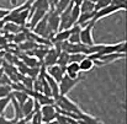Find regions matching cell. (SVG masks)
Masks as SVG:
<instances>
[{
    "label": "cell",
    "instance_id": "1",
    "mask_svg": "<svg viewBox=\"0 0 127 124\" xmlns=\"http://www.w3.org/2000/svg\"><path fill=\"white\" fill-rule=\"evenodd\" d=\"M54 104H56L58 108L63 109V111L72 112V113L77 114L78 118H79V123H88V124L101 123L100 119H97V118H95V117L88 114L86 112H84L74 101H72V100L68 97V95H61V96H58V97L54 100Z\"/></svg>",
    "mask_w": 127,
    "mask_h": 124
},
{
    "label": "cell",
    "instance_id": "2",
    "mask_svg": "<svg viewBox=\"0 0 127 124\" xmlns=\"http://www.w3.org/2000/svg\"><path fill=\"white\" fill-rule=\"evenodd\" d=\"M84 80H85V76H82V75H79L78 78H69V76H67L64 74L63 78L61 79V81L58 83L59 93L61 95H68L78 83H80L82 81H84Z\"/></svg>",
    "mask_w": 127,
    "mask_h": 124
},
{
    "label": "cell",
    "instance_id": "3",
    "mask_svg": "<svg viewBox=\"0 0 127 124\" xmlns=\"http://www.w3.org/2000/svg\"><path fill=\"white\" fill-rule=\"evenodd\" d=\"M95 21L91 20L88 23H85L84 26H82L80 28V43H83L85 45H93L94 42V37H93V30L95 27Z\"/></svg>",
    "mask_w": 127,
    "mask_h": 124
},
{
    "label": "cell",
    "instance_id": "4",
    "mask_svg": "<svg viewBox=\"0 0 127 124\" xmlns=\"http://www.w3.org/2000/svg\"><path fill=\"white\" fill-rule=\"evenodd\" d=\"M41 113H42V123H53L58 114L56 104L41 106Z\"/></svg>",
    "mask_w": 127,
    "mask_h": 124
},
{
    "label": "cell",
    "instance_id": "5",
    "mask_svg": "<svg viewBox=\"0 0 127 124\" xmlns=\"http://www.w3.org/2000/svg\"><path fill=\"white\" fill-rule=\"evenodd\" d=\"M117 11H122V9H121L120 6L115 5V4H109L107 6H105V7L100 9V10H96V11H95V15H94V17H93V20H94L95 22H97L99 20H101V19H104V17H106V16H110V15L117 12Z\"/></svg>",
    "mask_w": 127,
    "mask_h": 124
},
{
    "label": "cell",
    "instance_id": "6",
    "mask_svg": "<svg viewBox=\"0 0 127 124\" xmlns=\"http://www.w3.org/2000/svg\"><path fill=\"white\" fill-rule=\"evenodd\" d=\"M35 108H36V102H35V100L30 96V97L21 104V112H22V117H24V118H22L24 123H29V119H30V117L32 116Z\"/></svg>",
    "mask_w": 127,
    "mask_h": 124
},
{
    "label": "cell",
    "instance_id": "7",
    "mask_svg": "<svg viewBox=\"0 0 127 124\" xmlns=\"http://www.w3.org/2000/svg\"><path fill=\"white\" fill-rule=\"evenodd\" d=\"M47 25L56 33L59 30V14L54 10H49L47 12Z\"/></svg>",
    "mask_w": 127,
    "mask_h": 124
},
{
    "label": "cell",
    "instance_id": "8",
    "mask_svg": "<svg viewBox=\"0 0 127 124\" xmlns=\"http://www.w3.org/2000/svg\"><path fill=\"white\" fill-rule=\"evenodd\" d=\"M46 15H47V11H44L42 9H31V14H30V17H29L30 19V21H29V28L32 30L36 26V23L40 20H42Z\"/></svg>",
    "mask_w": 127,
    "mask_h": 124
},
{
    "label": "cell",
    "instance_id": "9",
    "mask_svg": "<svg viewBox=\"0 0 127 124\" xmlns=\"http://www.w3.org/2000/svg\"><path fill=\"white\" fill-rule=\"evenodd\" d=\"M46 70H47V74H48L49 76H52L57 83H59L61 79L63 78V75L65 74V68H63V66H61V65H58V64L51 65V66L46 68Z\"/></svg>",
    "mask_w": 127,
    "mask_h": 124
},
{
    "label": "cell",
    "instance_id": "10",
    "mask_svg": "<svg viewBox=\"0 0 127 124\" xmlns=\"http://www.w3.org/2000/svg\"><path fill=\"white\" fill-rule=\"evenodd\" d=\"M58 52L54 49V47H52V48H49L48 50H47V53H46V55L43 57L42 62H43V65L46 66V68H48V66H51V65H54V64H57V58H58Z\"/></svg>",
    "mask_w": 127,
    "mask_h": 124
},
{
    "label": "cell",
    "instance_id": "11",
    "mask_svg": "<svg viewBox=\"0 0 127 124\" xmlns=\"http://www.w3.org/2000/svg\"><path fill=\"white\" fill-rule=\"evenodd\" d=\"M82 74L80 69H79V63L75 62H70L67 64L65 66V75L69 78H78Z\"/></svg>",
    "mask_w": 127,
    "mask_h": 124
},
{
    "label": "cell",
    "instance_id": "12",
    "mask_svg": "<svg viewBox=\"0 0 127 124\" xmlns=\"http://www.w3.org/2000/svg\"><path fill=\"white\" fill-rule=\"evenodd\" d=\"M95 66V64H94V60L90 58V57H85L84 59H82L80 62H79V69H80V71L82 73H89L90 70H93V68Z\"/></svg>",
    "mask_w": 127,
    "mask_h": 124
},
{
    "label": "cell",
    "instance_id": "13",
    "mask_svg": "<svg viewBox=\"0 0 127 124\" xmlns=\"http://www.w3.org/2000/svg\"><path fill=\"white\" fill-rule=\"evenodd\" d=\"M53 123L73 124V123H78V121H75L74 118H72V117H69V116H67V114H63V113H59V112H58V114H57V117H56V119H54Z\"/></svg>",
    "mask_w": 127,
    "mask_h": 124
},
{
    "label": "cell",
    "instance_id": "14",
    "mask_svg": "<svg viewBox=\"0 0 127 124\" xmlns=\"http://www.w3.org/2000/svg\"><path fill=\"white\" fill-rule=\"evenodd\" d=\"M11 96L20 103V106L30 97V95L26 92V91H16V90H12V92H11Z\"/></svg>",
    "mask_w": 127,
    "mask_h": 124
},
{
    "label": "cell",
    "instance_id": "15",
    "mask_svg": "<svg viewBox=\"0 0 127 124\" xmlns=\"http://www.w3.org/2000/svg\"><path fill=\"white\" fill-rule=\"evenodd\" d=\"M31 9H42L48 12L51 10V6L48 4V0H35L31 2Z\"/></svg>",
    "mask_w": 127,
    "mask_h": 124
},
{
    "label": "cell",
    "instance_id": "16",
    "mask_svg": "<svg viewBox=\"0 0 127 124\" xmlns=\"http://www.w3.org/2000/svg\"><path fill=\"white\" fill-rule=\"evenodd\" d=\"M80 12H90V11H95V2L90 1V0H83L82 4L79 5Z\"/></svg>",
    "mask_w": 127,
    "mask_h": 124
},
{
    "label": "cell",
    "instance_id": "17",
    "mask_svg": "<svg viewBox=\"0 0 127 124\" xmlns=\"http://www.w3.org/2000/svg\"><path fill=\"white\" fill-rule=\"evenodd\" d=\"M68 63H69V53H67V52L62 50V52L58 54L57 64H58V65H61V66H63V68H65Z\"/></svg>",
    "mask_w": 127,
    "mask_h": 124
},
{
    "label": "cell",
    "instance_id": "18",
    "mask_svg": "<svg viewBox=\"0 0 127 124\" xmlns=\"http://www.w3.org/2000/svg\"><path fill=\"white\" fill-rule=\"evenodd\" d=\"M21 26H19V25H16V23H14V22H5V25H4V28L2 30H6L9 33H17L19 31H21Z\"/></svg>",
    "mask_w": 127,
    "mask_h": 124
},
{
    "label": "cell",
    "instance_id": "19",
    "mask_svg": "<svg viewBox=\"0 0 127 124\" xmlns=\"http://www.w3.org/2000/svg\"><path fill=\"white\" fill-rule=\"evenodd\" d=\"M72 2V0H58L57 1V4L54 5V7H53V10L54 11H57L58 14H61L69 4Z\"/></svg>",
    "mask_w": 127,
    "mask_h": 124
},
{
    "label": "cell",
    "instance_id": "20",
    "mask_svg": "<svg viewBox=\"0 0 127 124\" xmlns=\"http://www.w3.org/2000/svg\"><path fill=\"white\" fill-rule=\"evenodd\" d=\"M11 92H12L11 83H2V85H0V97L10 96Z\"/></svg>",
    "mask_w": 127,
    "mask_h": 124
},
{
    "label": "cell",
    "instance_id": "21",
    "mask_svg": "<svg viewBox=\"0 0 127 124\" xmlns=\"http://www.w3.org/2000/svg\"><path fill=\"white\" fill-rule=\"evenodd\" d=\"M80 15V9H79V5H74L73 4V7H72V11H70V20H72V23L75 25L77 23V20Z\"/></svg>",
    "mask_w": 127,
    "mask_h": 124
},
{
    "label": "cell",
    "instance_id": "22",
    "mask_svg": "<svg viewBox=\"0 0 127 124\" xmlns=\"http://www.w3.org/2000/svg\"><path fill=\"white\" fill-rule=\"evenodd\" d=\"M10 101H11V95L6 96V97H0V114H2L5 112L6 107L10 104Z\"/></svg>",
    "mask_w": 127,
    "mask_h": 124
},
{
    "label": "cell",
    "instance_id": "23",
    "mask_svg": "<svg viewBox=\"0 0 127 124\" xmlns=\"http://www.w3.org/2000/svg\"><path fill=\"white\" fill-rule=\"evenodd\" d=\"M85 57H86L85 53H69V63L70 62L79 63L82 59H84Z\"/></svg>",
    "mask_w": 127,
    "mask_h": 124
},
{
    "label": "cell",
    "instance_id": "24",
    "mask_svg": "<svg viewBox=\"0 0 127 124\" xmlns=\"http://www.w3.org/2000/svg\"><path fill=\"white\" fill-rule=\"evenodd\" d=\"M109 4H111V0H97L95 2V11L96 10H100V9H102L105 6H107Z\"/></svg>",
    "mask_w": 127,
    "mask_h": 124
},
{
    "label": "cell",
    "instance_id": "25",
    "mask_svg": "<svg viewBox=\"0 0 127 124\" xmlns=\"http://www.w3.org/2000/svg\"><path fill=\"white\" fill-rule=\"evenodd\" d=\"M0 124H10V119L6 118V117L4 116V113L0 114Z\"/></svg>",
    "mask_w": 127,
    "mask_h": 124
},
{
    "label": "cell",
    "instance_id": "26",
    "mask_svg": "<svg viewBox=\"0 0 127 124\" xmlns=\"http://www.w3.org/2000/svg\"><path fill=\"white\" fill-rule=\"evenodd\" d=\"M9 10H10V9H2V7H0V19H4V17L7 15Z\"/></svg>",
    "mask_w": 127,
    "mask_h": 124
},
{
    "label": "cell",
    "instance_id": "27",
    "mask_svg": "<svg viewBox=\"0 0 127 124\" xmlns=\"http://www.w3.org/2000/svg\"><path fill=\"white\" fill-rule=\"evenodd\" d=\"M57 1H58V0H48V4H49V6H51V10H53V7H54V5L57 4Z\"/></svg>",
    "mask_w": 127,
    "mask_h": 124
},
{
    "label": "cell",
    "instance_id": "28",
    "mask_svg": "<svg viewBox=\"0 0 127 124\" xmlns=\"http://www.w3.org/2000/svg\"><path fill=\"white\" fill-rule=\"evenodd\" d=\"M5 22H6V21H5L4 19H0V31L4 28V25H5Z\"/></svg>",
    "mask_w": 127,
    "mask_h": 124
},
{
    "label": "cell",
    "instance_id": "29",
    "mask_svg": "<svg viewBox=\"0 0 127 124\" xmlns=\"http://www.w3.org/2000/svg\"><path fill=\"white\" fill-rule=\"evenodd\" d=\"M82 1H83V0H72V2H73L74 5H80Z\"/></svg>",
    "mask_w": 127,
    "mask_h": 124
},
{
    "label": "cell",
    "instance_id": "30",
    "mask_svg": "<svg viewBox=\"0 0 127 124\" xmlns=\"http://www.w3.org/2000/svg\"><path fill=\"white\" fill-rule=\"evenodd\" d=\"M10 2H11V5H12V6L17 5V0H10Z\"/></svg>",
    "mask_w": 127,
    "mask_h": 124
},
{
    "label": "cell",
    "instance_id": "31",
    "mask_svg": "<svg viewBox=\"0 0 127 124\" xmlns=\"http://www.w3.org/2000/svg\"><path fill=\"white\" fill-rule=\"evenodd\" d=\"M2 74H4V70H2V69H0V76H1Z\"/></svg>",
    "mask_w": 127,
    "mask_h": 124
},
{
    "label": "cell",
    "instance_id": "32",
    "mask_svg": "<svg viewBox=\"0 0 127 124\" xmlns=\"http://www.w3.org/2000/svg\"><path fill=\"white\" fill-rule=\"evenodd\" d=\"M30 1H31V2H32V1H35V0H30Z\"/></svg>",
    "mask_w": 127,
    "mask_h": 124
}]
</instances>
